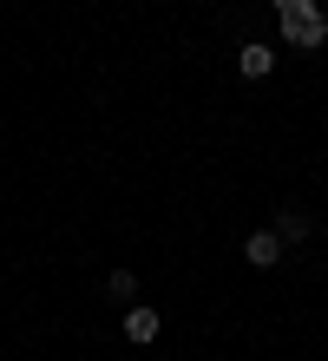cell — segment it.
<instances>
[{
  "instance_id": "obj_5",
  "label": "cell",
  "mask_w": 328,
  "mask_h": 361,
  "mask_svg": "<svg viewBox=\"0 0 328 361\" xmlns=\"http://www.w3.org/2000/svg\"><path fill=\"white\" fill-rule=\"evenodd\" d=\"M276 237L282 243H302V237H309V217H302V210H276Z\"/></svg>"
},
{
  "instance_id": "obj_4",
  "label": "cell",
  "mask_w": 328,
  "mask_h": 361,
  "mask_svg": "<svg viewBox=\"0 0 328 361\" xmlns=\"http://www.w3.org/2000/svg\"><path fill=\"white\" fill-rule=\"evenodd\" d=\"M236 66H243V79H269V66H276V47H262V39H250V47L236 53Z\"/></svg>"
},
{
  "instance_id": "obj_1",
  "label": "cell",
  "mask_w": 328,
  "mask_h": 361,
  "mask_svg": "<svg viewBox=\"0 0 328 361\" xmlns=\"http://www.w3.org/2000/svg\"><path fill=\"white\" fill-rule=\"evenodd\" d=\"M276 13H282V39L289 47H322L328 39V20L315 13V0H276Z\"/></svg>"
},
{
  "instance_id": "obj_2",
  "label": "cell",
  "mask_w": 328,
  "mask_h": 361,
  "mask_svg": "<svg viewBox=\"0 0 328 361\" xmlns=\"http://www.w3.org/2000/svg\"><path fill=\"white\" fill-rule=\"evenodd\" d=\"M243 263L250 269H276L282 263V237H276V230H256V237L243 243Z\"/></svg>"
},
{
  "instance_id": "obj_3",
  "label": "cell",
  "mask_w": 328,
  "mask_h": 361,
  "mask_svg": "<svg viewBox=\"0 0 328 361\" xmlns=\"http://www.w3.org/2000/svg\"><path fill=\"white\" fill-rule=\"evenodd\" d=\"M125 342H138V348H145V342H158V309L131 302V309H125Z\"/></svg>"
},
{
  "instance_id": "obj_6",
  "label": "cell",
  "mask_w": 328,
  "mask_h": 361,
  "mask_svg": "<svg viewBox=\"0 0 328 361\" xmlns=\"http://www.w3.org/2000/svg\"><path fill=\"white\" fill-rule=\"evenodd\" d=\"M105 295H112V302H138V276H131V269H112V276H105Z\"/></svg>"
}]
</instances>
